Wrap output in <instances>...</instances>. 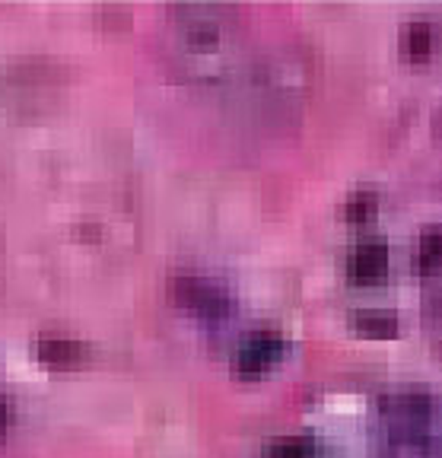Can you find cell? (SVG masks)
<instances>
[{
  "instance_id": "1",
  "label": "cell",
  "mask_w": 442,
  "mask_h": 458,
  "mask_svg": "<svg viewBox=\"0 0 442 458\" xmlns=\"http://www.w3.org/2000/svg\"><path fill=\"white\" fill-rule=\"evenodd\" d=\"M433 408L436 401L427 392H398L382 398V417L392 429L395 443L414 445V449L427 445Z\"/></svg>"
},
{
  "instance_id": "2",
  "label": "cell",
  "mask_w": 442,
  "mask_h": 458,
  "mask_svg": "<svg viewBox=\"0 0 442 458\" xmlns=\"http://www.w3.org/2000/svg\"><path fill=\"white\" fill-rule=\"evenodd\" d=\"M172 300L204 322H220L233 312V300L220 284H210L204 277H188V274L172 280Z\"/></svg>"
},
{
  "instance_id": "3",
  "label": "cell",
  "mask_w": 442,
  "mask_h": 458,
  "mask_svg": "<svg viewBox=\"0 0 442 458\" xmlns=\"http://www.w3.org/2000/svg\"><path fill=\"white\" fill-rule=\"evenodd\" d=\"M286 353V341L277 331H258L235 353V372L239 379H261L280 357Z\"/></svg>"
},
{
  "instance_id": "4",
  "label": "cell",
  "mask_w": 442,
  "mask_h": 458,
  "mask_svg": "<svg viewBox=\"0 0 442 458\" xmlns=\"http://www.w3.org/2000/svg\"><path fill=\"white\" fill-rule=\"evenodd\" d=\"M350 280L357 284H378L388 274V245L378 239H366L347 261Z\"/></svg>"
},
{
  "instance_id": "5",
  "label": "cell",
  "mask_w": 442,
  "mask_h": 458,
  "mask_svg": "<svg viewBox=\"0 0 442 458\" xmlns=\"http://www.w3.org/2000/svg\"><path fill=\"white\" fill-rule=\"evenodd\" d=\"M436 48H439V32H436L433 22L414 20L401 29L398 51L404 61H411V64H427L429 57L436 55Z\"/></svg>"
},
{
  "instance_id": "6",
  "label": "cell",
  "mask_w": 442,
  "mask_h": 458,
  "mask_svg": "<svg viewBox=\"0 0 442 458\" xmlns=\"http://www.w3.org/2000/svg\"><path fill=\"white\" fill-rule=\"evenodd\" d=\"M36 357L51 369H77L89 360V347L71 337H38Z\"/></svg>"
},
{
  "instance_id": "7",
  "label": "cell",
  "mask_w": 442,
  "mask_h": 458,
  "mask_svg": "<svg viewBox=\"0 0 442 458\" xmlns=\"http://www.w3.org/2000/svg\"><path fill=\"white\" fill-rule=\"evenodd\" d=\"M439 267H442V223L423 229L421 245H417V271L423 277H433Z\"/></svg>"
},
{
  "instance_id": "8",
  "label": "cell",
  "mask_w": 442,
  "mask_h": 458,
  "mask_svg": "<svg viewBox=\"0 0 442 458\" xmlns=\"http://www.w3.org/2000/svg\"><path fill=\"white\" fill-rule=\"evenodd\" d=\"M353 328L363 337H376V341H386V337H398V318L392 312H360L353 318Z\"/></svg>"
},
{
  "instance_id": "9",
  "label": "cell",
  "mask_w": 442,
  "mask_h": 458,
  "mask_svg": "<svg viewBox=\"0 0 442 458\" xmlns=\"http://www.w3.org/2000/svg\"><path fill=\"white\" fill-rule=\"evenodd\" d=\"M376 210H378V198L372 191H357L353 198L344 204V220L347 223H366V220H372L376 216Z\"/></svg>"
},
{
  "instance_id": "10",
  "label": "cell",
  "mask_w": 442,
  "mask_h": 458,
  "mask_svg": "<svg viewBox=\"0 0 442 458\" xmlns=\"http://www.w3.org/2000/svg\"><path fill=\"white\" fill-rule=\"evenodd\" d=\"M312 449L315 445L309 437H293L284 439V443H274L264 458H312Z\"/></svg>"
},
{
  "instance_id": "11",
  "label": "cell",
  "mask_w": 442,
  "mask_h": 458,
  "mask_svg": "<svg viewBox=\"0 0 442 458\" xmlns=\"http://www.w3.org/2000/svg\"><path fill=\"white\" fill-rule=\"evenodd\" d=\"M4 433H7V401L0 398V439H4Z\"/></svg>"
},
{
  "instance_id": "12",
  "label": "cell",
  "mask_w": 442,
  "mask_h": 458,
  "mask_svg": "<svg viewBox=\"0 0 442 458\" xmlns=\"http://www.w3.org/2000/svg\"><path fill=\"white\" fill-rule=\"evenodd\" d=\"M433 312H436V315H442V293L433 300Z\"/></svg>"
},
{
  "instance_id": "13",
  "label": "cell",
  "mask_w": 442,
  "mask_h": 458,
  "mask_svg": "<svg viewBox=\"0 0 442 458\" xmlns=\"http://www.w3.org/2000/svg\"><path fill=\"white\" fill-rule=\"evenodd\" d=\"M439 353H442V344H439Z\"/></svg>"
}]
</instances>
